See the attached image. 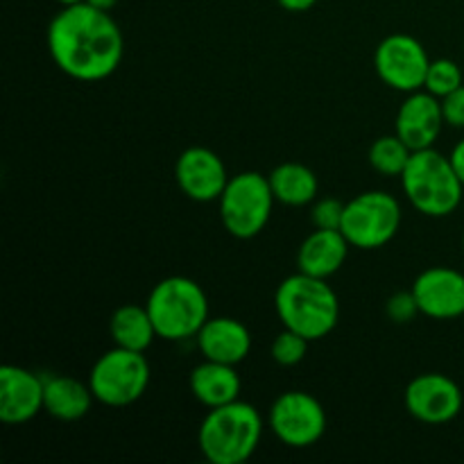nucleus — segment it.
<instances>
[{
    "instance_id": "nucleus-18",
    "label": "nucleus",
    "mask_w": 464,
    "mask_h": 464,
    "mask_svg": "<svg viewBox=\"0 0 464 464\" xmlns=\"http://www.w3.org/2000/svg\"><path fill=\"white\" fill-rule=\"evenodd\" d=\"M190 392L202 406L218 408L231 403L240 394V376L236 365L207 361L190 372Z\"/></svg>"
},
{
    "instance_id": "nucleus-7",
    "label": "nucleus",
    "mask_w": 464,
    "mask_h": 464,
    "mask_svg": "<svg viewBox=\"0 0 464 464\" xmlns=\"http://www.w3.org/2000/svg\"><path fill=\"white\" fill-rule=\"evenodd\" d=\"M89 385L95 401L109 408H125L139 401L150 385V362L143 352L113 347L91 370Z\"/></svg>"
},
{
    "instance_id": "nucleus-6",
    "label": "nucleus",
    "mask_w": 464,
    "mask_h": 464,
    "mask_svg": "<svg viewBox=\"0 0 464 464\" xmlns=\"http://www.w3.org/2000/svg\"><path fill=\"white\" fill-rule=\"evenodd\" d=\"M220 220L234 238L249 240L266 229L272 216L270 179L261 172H240L231 177L225 193L220 195Z\"/></svg>"
},
{
    "instance_id": "nucleus-21",
    "label": "nucleus",
    "mask_w": 464,
    "mask_h": 464,
    "mask_svg": "<svg viewBox=\"0 0 464 464\" xmlns=\"http://www.w3.org/2000/svg\"><path fill=\"white\" fill-rule=\"evenodd\" d=\"M267 179H270L275 199H279L285 207H306L317 198V190H320L315 172L304 163H279L267 175Z\"/></svg>"
},
{
    "instance_id": "nucleus-14",
    "label": "nucleus",
    "mask_w": 464,
    "mask_h": 464,
    "mask_svg": "<svg viewBox=\"0 0 464 464\" xmlns=\"http://www.w3.org/2000/svg\"><path fill=\"white\" fill-rule=\"evenodd\" d=\"M45 381L16 365L0 367V420L25 424L44 411Z\"/></svg>"
},
{
    "instance_id": "nucleus-28",
    "label": "nucleus",
    "mask_w": 464,
    "mask_h": 464,
    "mask_svg": "<svg viewBox=\"0 0 464 464\" xmlns=\"http://www.w3.org/2000/svg\"><path fill=\"white\" fill-rule=\"evenodd\" d=\"M449 159H451L453 168H456L458 177H460V181L464 184V139L460 140V143H456V148L451 150Z\"/></svg>"
},
{
    "instance_id": "nucleus-10",
    "label": "nucleus",
    "mask_w": 464,
    "mask_h": 464,
    "mask_svg": "<svg viewBox=\"0 0 464 464\" xmlns=\"http://www.w3.org/2000/svg\"><path fill=\"white\" fill-rule=\"evenodd\" d=\"M429 66V53L411 34H390L376 45V75L394 91L412 93V91L424 89Z\"/></svg>"
},
{
    "instance_id": "nucleus-3",
    "label": "nucleus",
    "mask_w": 464,
    "mask_h": 464,
    "mask_svg": "<svg viewBox=\"0 0 464 464\" xmlns=\"http://www.w3.org/2000/svg\"><path fill=\"white\" fill-rule=\"evenodd\" d=\"M263 435V420L247 401L208 408L198 430V442L204 458L213 464H240L256 451Z\"/></svg>"
},
{
    "instance_id": "nucleus-16",
    "label": "nucleus",
    "mask_w": 464,
    "mask_h": 464,
    "mask_svg": "<svg viewBox=\"0 0 464 464\" xmlns=\"http://www.w3.org/2000/svg\"><path fill=\"white\" fill-rule=\"evenodd\" d=\"M198 347L207 361L238 365L249 356L252 335L247 326L234 317H208L198 334Z\"/></svg>"
},
{
    "instance_id": "nucleus-13",
    "label": "nucleus",
    "mask_w": 464,
    "mask_h": 464,
    "mask_svg": "<svg viewBox=\"0 0 464 464\" xmlns=\"http://www.w3.org/2000/svg\"><path fill=\"white\" fill-rule=\"evenodd\" d=\"M175 179L186 198L195 202H213L225 193L229 177L222 159L208 148H188L175 163Z\"/></svg>"
},
{
    "instance_id": "nucleus-31",
    "label": "nucleus",
    "mask_w": 464,
    "mask_h": 464,
    "mask_svg": "<svg viewBox=\"0 0 464 464\" xmlns=\"http://www.w3.org/2000/svg\"><path fill=\"white\" fill-rule=\"evenodd\" d=\"M59 5H63V7H66V5H75V3H84V0H57Z\"/></svg>"
},
{
    "instance_id": "nucleus-5",
    "label": "nucleus",
    "mask_w": 464,
    "mask_h": 464,
    "mask_svg": "<svg viewBox=\"0 0 464 464\" xmlns=\"http://www.w3.org/2000/svg\"><path fill=\"white\" fill-rule=\"evenodd\" d=\"M159 338L179 343L198 338L208 320V299L199 284L188 276H168L159 281L145 302Z\"/></svg>"
},
{
    "instance_id": "nucleus-4",
    "label": "nucleus",
    "mask_w": 464,
    "mask_h": 464,
    "mask_svg": "<svg viewBox=\"0 0 464 464\" xmlns=\"http://www.w3.org/2000/svg\"><path fill=\"white\" fill-rule=\"evenodd\" d=\"M408 202L429 218H447L460 207L464 184L451 159L433 148L412 152L401 175Z\"/></svg>"
},
{
    "instance_id": "nucleus-24",
    "label": "nucleus",
    "mask_w": 464,
    "mask_h": 464,
    "mask_svg": "<svg viewBox=\"0 0 464 464\" xmlns=\"http://www.w3.org/2000/svg\"><path fill=\"white\" fill-rule=\"evenodd\" d=\"M308 343H311V340H306L304 335H299L297 331L284 329L279 335H276L275 343H272V347H270L272 361L281 367L299 365V362L306 358Z\"/></svg>"
},
{
    "instance_id": "nucleus-12",
    "label": "nucleus",
    "mask_w": 464,
    "mask_h": 464,
    "mask_svg": "<svg viewBox=\"0 0 464 464\" xmlns=\"http://www.w3.org/2000/svg\"><path fill=\"white\" fill-rule=\"evenodd\" d=\"M420 313L433 320L464 315V275L453 267H429L412 284Z\"/></svg>"
},
{
    "instance_id": "nucleus-1",
    "label": "nucleus",
    "mask_w": 464,
    "mask_h": 464,
    "mask_svg": "<svg viewBox=\"0 0 464 464\" xmlns=\"http://www.w3.org/2000/svg\"><path fill=\"white\" fill-rule=\"evenodd\" d=\"M48 50L62 72L100 82L122 62V32L111 14L89 3L66 5L48 25Z\"/></svg>"
},
{
    "instance_id": "nucleus-19",
    "label": "nucleus",
    "mask_w": 464,
    "mask_h": 464,
    "mask_svg": "<svg viewBox=\"0 0 464 464\" xmlns=\"http://www.w3.org/2000/svg\"><path fill=\"white\" fill-rule=\"evenodd\" d=\"M93 390L71 376L45 379L44 411L59 421H77L89 415L93 403Z\"/></svg>"
},
{
    "instance_id": "nucleus-27",
    "label": "nucleus",
    "mask_w": 464,
    "mask_h": 464,
    "mask_svg": "<svg viewBox=\"0 0 464 464\" xmlns=\"http://www.w3.org/2000/svg\"><path fill=\"white\" fill-rule=\"evenodd\" d=\"M440 102H442L444 122L451 127H458V130H462L464 127V84L460 86V89L453 91V93L444 95Z\"/></svg>"
},
{
    "instance_id": "nucleus-11",
    "label": "nucleus",
    "mask_w": 464,
    "mask_h": 464,
    "mask_svg": "<svg viewBox=\"0 0 464 464\" xmlns=\"http://www.w3.org/2000/svg\"><path fill=\"white\" fill-rule=\"evenodd\" d=\"M406 411L424 424H447L462 411V390L444 374H421L406 388Z\"/></svg>"
},
{
    "instance_id": "nucleus-32",
    "label": "nucleus",
    "mask_w": 464,
    "mask_h": 464,
    "mask_svg": "<svg viewBox=\"0 0 464 464\" xmlns=\"http://www.w3.org/2000/svg\"><path fill=\"white\" fill-rule=\"evenodd\" d=\"M462 247H464V236H462Z\"/></svg>"
},
{
    "instance_id": "nucleus-29",
    "label": "nucleus",
    "mask_w": 464,
    "mask_h": 464,
    "mask_svg": "<svg viewBox=\"0 0 464 464\" xmlns=\"http://www.w3.org/2000/svg\"><path fill=\"white\" fill-rule=\"evenodd\" d=\"M276 3H279L285 12L299 14V12H308L317 0H276Z\"/></svg>"
},
{
    "instance_id": "nucleus-2",
    "label": "nucleus",
    "mask_w": 464,
    "mask_h": 464,
    "mask_svg": "<svg viewBox=\"0 0 464 464\" xmlns=\"http://www.w3.org/2000/svg\"><path fill=\"white\" fill-rule=\"evenodd\" d=\"M275 306L284 329L297 331L311 343L326 338L340 317V302L334 288L326 279L304 272L281 281L275 295Z\"/></svg>"
},
{
    "instance_id": "nucleus-8",
    "label": "nucleus",
    "mask_w": 464,
    "mask_h": 464,
    "mask_svg": "<svg viewBox=\"0 0 464 464\" xmlns=\"http://www.w3.org/2000/svg\"><path fill=\"white\" fill-rule=\"evenodd\" d=\"M401 207L397 198L383 190H367L344 204L340 231L352 247L381 249L399 234Z\"/></svg>"
},
{
    "instance_id": "nucleus-22",
    "label": "nucleus",
    "mask_w": 464,
    "mask_h": 464,
    "mask_svg": "<svg viewBox=\"0 0 464 464\" xmlns=\"http://www.w3.org/2000/svg\"><path fill=\"white\" fill-rule=\"evenodd\" d=\"M415 150L408 148L399 134L381 136L370 148V163L376 172L385 177H401Z\"/></svg>"
},
{
    "instance_id": "nucleus-15",
    "label": "nucleus",
    "mask_w": 464,
    "mask_h": 464,
    "mask_svg": "<svg viewBox=\"0 0 464 464\" xmlns=\"http://www.w3.org/2000/svg\"><path fill=\"white\" fill-rule=\"evenodd\" d=\"M442 125H447V122H444L440 98H435L426 89H420L408 93V98L399 107L394 130L406 140L408 148L417 152V150L433 148L440 131H442Z\"/></svg>"
},
{
    "instance_id": "nucleus-9",
    "label": "nucleus",
    "mask_w": 464,
    "mask_h": 464,
    "mask_svg": "<svg viewBox=\"0 0 464 464\" xmlns=\"http://www.w3.org/2000/svg\"><path fill=\"white\" fill-rule=\"evenodd\" d=\"M270 429L285 447L308 449L326 433V412L313 394L290 390L272 403Z\"/></svg>"
},
{
    "instance_id": "nucleus-30",
    "label": "nucleus",
    "mask_w": 464,
    "mask_h": 464,
    "mask_svg": "<svg viewBox=\"0 0 464 464\" xmlns=\"http://www.w3.org/2000/svg\"><path fill=\"white\" fill-rule=\"evenodd\" d=\"M84 3L93 5V7L102 9V12H111V9L118 5V0H84Z\"/></svg>"
},
{
    "instance_id": "nucleus-26",
    "label": "nucleus",
    "mask_w": 464,
    "mask_h": 464,
    "mask_svg": "<svg viewBox=\"0 0 464 464\" xmlns=\"http://www.w3.org/2000/svg\"><path fill=\"white\" fill-rule=\"evenodd\" d=\"M385 313H388V317L394 324H408V322L415 320V315L420 313V306H417V299L412 295V290L394 293L388 299V304H385Z\"/></svg>"
},
{
    "instance_id": "nucleus-17",
    "label": "nucleus",
    "mask_w": 464,
    "mask_h": 464,
    "mask_svg": "<svg viewBox=\"0 0 464 464\" xmlns=\"http://www.w3.org/2000/svg\"><path fill=\"white\" fill-rule=\"evenodd\" d=\"M349 247L352 245L340 229H315L297 252L299 272L329 279L344 266Z\"/></svg>"
},
{
    "instance_id": "nucleus-25",
    "label": "nucleus",
    "mask_w": 464,
    "mask_h": 464,
    "mask_svg": "<svg viewBox=\"0 0 464 464\" xmlns=\"http://www.w3.org/2000/svg\"><path fill=\"white\" fill-rule=\"evenodd\" d=\"M344 218V204L335 198H324L315 202L311 211V220L315 229H340Z\"/></svg>"
},
{
    "instance_id": "nucleus-23",
    "label": "nucleus",
    "mask_w": 464,
    "mask_h": 464,
    "mask_svg": "<svg viewBox=\"0 0 464 464\" xmlns=\"http://www.w3.org/2000/svg\"><path fill=\"white\" fill-rule=\"evenodd\" d=\"M464 84V72L451 59H433L426 72L424 89L429 93H433L435 98L442 100L444 95L453 93L456 89H460Z\"/></svg>"
},
{
    "instance_id": "nucleus-20",
    "label": "nucleus",
    "mask_w": 464,
    "mask_h": 464,
    "mask_svg": "<svg viewBox=\"0 0 464 464\" xmlns=\"http://www.w3.org/2000/svg\"><path fill=\"white\" fill-rule=\"evenodd\" d=\"M109 334H111L116 347L143 353L154 343V338H159L148 308L139 306V304H125V306L116 308L109 320Z\"/></svg>"
}]
</instances>
